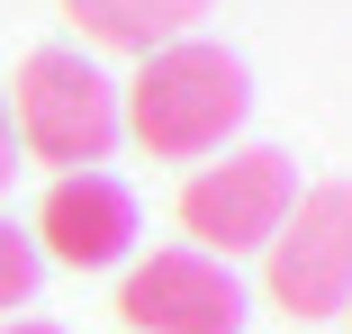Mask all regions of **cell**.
Returning a JSON list of instances; mask_svg holds the SVG:
<instances>
[{"label":"cell","mask_w":352,"mask_h":334,"mask_svg":"<svg viewBox=\"0 0 352 334\" xmlns=\"http://www.w3.org/2000/svg\"><path fill=\"white\" fill-rule=\"evenodd\" d=\"M253 109V73L244 54L181 36L163 54H145V73L118 91V136H135L154 163H199V154H226V136Z\"/></svg>","instance_id":"6da1fadb"},{"label":"cell","mask_w":352,"mask_h":334,"mask_svg":"<svg viewBox=\"0 0 352 334\" xmlns=\"http://www.w3.org/2000/svg\"><path fill=\"white\" fill-rule=\"evenodd\" d=\"M0 100H10L19 154H36L54 172H100L109 145H118V82L100 73L82 45H36Z\"/></svg>","instance_id":"7a4b0ae2"},{"label":"cell","mask_w":352,"mask_h":334,"mask_svg":"<svg viewBox=\"0 0 352 334\" xmlns=\"http://www.w3.org/2000/svg\"><path fill=\"white\" fill-rule=\"evenodd\" d=\"M289 208H298V163L280 154V145H235L226 163H199L181 181V235L208 262L262 253Z\"/></svg>","instance_id":"3957f363"},{"label":"cell","mask_w":352,"mask_h":334,"mask_svg":"<svg viewBox=\"0 0 352 334\" xmlns=\"http://www.w3.org/2000/svg\"><path fill=\"white\" fill-rule=\"evenodd\" d=\"M262 289L280 316H343L352 307V181L298 190V208L262 244Z\"/></svg>","instance_id":"277c9868"},{"label":"cell","mask_w":352,"mask_h":334,"mask_svg":"<svg viewBox=\"0 0 352 334\" xmlns=\"http://www.w3.org/2000/svg\"><path fill=\"white\" fill-rule=\"evenodd\" d=\"M118 316L135 334H244V280L190 244H163L118 280Z\"/></svg>","instance_id":"5b68a950"},{"label":"cell","mask_w":352,"mask_h":334,"mask_svg":"<svg viewBox=\"0 0 352 334\" xmlns=\"http://www.w3.org/2000/svg\"><path fill=\"white\" fill-rule=\"evenodd\" d=\"M36 262H73V271H100V262L135 253V190L118 172H63L36 199Z\"/></svg>","instance_id":"8992f818"},{"label":"cell","mask_w":352,"mask_h":334,"mask_svg":"<svg viewBox=\"0 0 352 334\" xmlns=\"http://www.w3.org/2000/svg\"><path fill=\"white\" fill-rule=\"evenodd\" d=\"M208 10H217V0H63V19H73L91 45H109V54H163Z\"/></svg>","instance_id":"52a82bcc"},{"label":"cell","mask_w":352,"mask_h":334,"mask_svg":"<svg viewBox=\"0 0 352 334\" xmlns=\"http://www.w3.org/2000/svg\"><path fill=\"white\" fill-rule=\"evenodd\" d=\"M36 271H45V262H36V244H28L10 217H0V316L36 298Z\"/></svg>","instance_id":"ba28073f"},{"label":"cell","mask_w":352,"mask_h":334,"mask_svg":"<svg viewBox=\"0 0 352 334\" xmlns=\"http://www.w3.org/2000/svg\"><path fill=\"white\" fill-rule=\"evenodd\" d=\"M10 172H19V136H10V100H0V190H10Z\"/></svg>","instance_id":"9c48e42d"},{"label":"cell","mask_w":352,"mask_h":334,"mask_svg":"<svg viewBox=\"0 0 352 334\" xmlns=\"http://www.w3.org/2000/svg\"><path fill=\"white\" fill-rule=\"evenodd\" d=\"M0 334H63V325H36V316H10V325H0Z\"/></svg>","instance_id":"30bf717a"},{"label":"cell","mask_w":352,"mask_h":334,"mask_svg":"<svg viewBox=\"0 0 352 334\" xmlns=\"http://www.w3.org/2000/svg\"><path fill=\"white\" fill-rule=\"evenodd\" d=\"M343 316H352V307H343Z\"/></svg>","instance_id":"8fae6325"}]
</instances>
